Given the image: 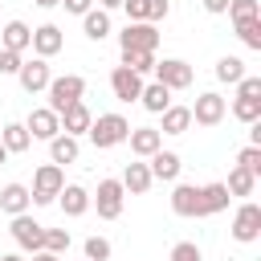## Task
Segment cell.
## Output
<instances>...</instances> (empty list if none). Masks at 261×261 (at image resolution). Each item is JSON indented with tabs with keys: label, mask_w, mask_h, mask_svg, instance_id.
<instances>
[{
	"label": "cell",
	"mask_w": 261,
	"mask_h": 261,
	"mask_svg": "<svg viewBox=\"0 0 261 261\" xmlns=\"http://www.w3.org/2000/svg\"><path fill=\"white\" fill-rule=\"evenodd\" d=\"M90 143L98 147V151H110V147H118V143H126V135H130V122L122 118V114H98L94 122H90Z\"/></svg>",
	"instance_id": "obj_1"
},
{
	"label": "cell",
	"mask_w": 261,
	"mask_h": 261,
	"mask_svg": "<svg viewBox=\"0 0 261 261\" xmlns=\"http://www.w3.org/2000/svg\"><path fill=\"white\" fill-rule=\"evenodd\" d=\"M45 94H49V110L61 114L65 106H73V102L86 98V77H77V73H61V77H53V82L45 86Z\"/></svg>",
	"instance_id": "obj_2"
},
{
	"label": "cell",
	"mask_w": 261,
	"mask_h": 261,
	"mask_svg": "<svg viewBox=\"0 0 261 261\" xmlns=\"http://www.w3.org/2000/svg\"><path fill=\"white\" fill-rule=\"evenodd\" d=\"M65 188V171L57 167V163H41L37 167V175H33V188H29V196H33V204L37 208H45V204H53L57 200V192Z\"/></svg>",
	"instance_id": "obj_3"
},
{
	"label": "cell",
	"mask_w": 261,
	"mask_h": 261,
	"mask_svg": "<svg viewBox=\"0 0 261 261\" xmlns=\"http://www.w3.org/2000/svg\"><path fill=\"white\" fill-rule=\"evenodd\" d=\"M118 49L122 53H155L159 49V33L147 20H126V29L118 33Z\"/></svg>",
	"instance_id": "obj_4"
},
{
	"label": "cell",
	"mask_w": 261,
	"mask_h": 261,
	"mask_svg": "<svg viewBox=\"0 0 261 261\" xmlns=\"http://www.w3.org/2000/svg\"><path fill=\"white\" fill-rule=\"evenodd\" d=\"M122 204H126V192L118 179H98V192L90 196V208H98L102 220H118L122 216Z\"/></svg>",
	"instance_id": "obj_5"
},
{
	"label": "cell",
	"mask_w": 261,
	"mask_h": 261,
	"mask_svg": "<svg viewBox=\"0 0 261 261\" xmlns=\"http://www.w3.org/2000/svg\"><path fill=\"white\" fill-rule=\"evenodd\" d=\"M155 82L159 86H167V90H188L192 82H196V69L188 65V61H179V57H163V61H155Z\"/></svg>",
	"instance_id": "obj_6"
},
{
	"label": "cell",
	"mask_w": 261,
	"mask_h": 261,
	"mask_svg": "<svg viewBox=\"0 0 261 261\" xmlns=\"http://www.w3.org/2000/svg\"><path fill=\"white\" fill-rule=\"evenodd\" d=\"M8 232H12V241L24 249V253H41L45 249V224H37L29 212H20V216H12V224H8Z\"/></svg>",
	"instance_id": "obj_7"
},
{
	"label": "cell",
	"mask_w": 261,
	"mask_h": 261,
	"mask_svg": "<svg viewBox=\"0 0 261 261\" xmlns=\"http://www.w3.org/2000/svg\"><path fill=\"white\" fill-rule=\"evenodd\" d=\"M188 110H192V122H196V126H220L224 114H228V102H224L216 90H208V94H200L196 106H188Z\"/></svg>",
	"instance_id": "obj_8"
},
{
	"label": "cell",
	"mask_w": 261,
	"mask_h": 261,
	"mask_svg": "<svg viewBox=\"0 0 261 261\" xmlns=\"http://www.w3.org/2000/svg\"><path fill=\"white\" fill-rule=\"evenodd\" d=\"M257 237H261V204L245 200V204L237 208V216H232V241H241V245H253Z\"/></svg>",
	"instance_id": "obj_9"
},
{
	"label": "cell",
	"mask_w": 261,
	"mask_h": 261,
	"mask_svg": "<svg viewBox=\"0 0 261 261\" xmlns=\"http://www.w3.org/2000/svg\"><path fill=\"white\" fill-rule=\"evenodd\" d=\"M171 212L175 216H204V196H200V184H175V192H171Z\"/></svg>",
	"instance_id": "obj_10"
},
{
	"label": "cell",
	"mask_w": 261,
	"mask_h": 261,
	"mask_svg": "<svg viewBox=\"0 0 261 261\" xmlns=\"http://www.w3.org/2000/svg\"><path fill=\"white\" fill-rule=\"evenodd\" d=\"M16 82H20V90H24V94H41V90L53 82V73H49V61H41V57H33V61H20V69H16Z\"/></svg>",
	"instance_id": "obj_11"
},
{
	"label": "cell",
	"mask_w": 261,
	"mask_h": 261,
	"mask_svg": "<svg viewBox=\"0 0 261 261\" xmlns=\"http://www.w3.org/2000/svg\"><path fill=\"white\" fill-rule=\"evenodd\" d=\"M110 90H114L118 102H139V94H143V77H139L135 69H126V65H114V69H110Z\"/></svg>",
	"instance_id": "obj_12"
},
{
	"label": "cell",
	"mask_w": 261,
	"mask_h": 261,
	"mask_svg": "<svg viewBox=\"0 0 261 261\" xmlns=\"http://www.w3.org/2000/svg\"><path fill=\"white\" fill-rule=\"evenodd\" d=\"M24 130L33 135V139H57L61 135V118L49 110V106H37V110H29V118H24Z\"/></svg>",
	"instance_id": "obj_13"
},
{
	"label": "cell",
	"mask_w": 261,
	"mask_h": 261,
	"mask_svg": "<svg viewBox=\"0 0 261 261\" xmlns=\"http://www.w3.org/2000/svg\"><path fill=\"white\" fill-rule=\"evenodd\" d=\"M61 45H65V37H61V29L57 24H41V29H33V53L41 57V61H49L53 53H61Z\"/></svg>",
	"instance_id": "obj_14"
},
{
	"label": "cell",
	"mask_w": 261,
	"mask_h": 261,
	"mask_svg": "<svg viewBox=\"0 0 261 261\" xmlns=\"http://www.w3.org/2000/svg\"><path fill=\"white\" fill-rule=\"evenodd\" d=\"M126 143H130V151H135L139 159H151L155 151H163V135H159L155 126H130Z\"/></svg>",
	"instance_id": "obj_15"
},
{
	"label": "cell",
	"mask_w": 261,
	"mask_h": 261,
	"mask_svg": "<svg viewBox=\"0 0 261 261\" xmlns=\"http://www.w3.org/2000/svg\"><path fill=\"white\" fill-rule=\"evenodd\" d=\"M57 118H61V135H73V139H77V135H86V130H90V122H94V114H90V106H86V102L65 106Z\"/></svg>",
	"instance_id": "obj_16"
},
{
	"label": "cell",
	"mask_w": 261,
	"mask_h": 261,
	"mask_svg": "<svg viewBox=\"0 0 261 261\" xmlns=\"http://www.w3.org/2000/svg\"><path fill=\"white\" fill-rule=\"evenodd\" d=\"M147 167H151V179H163V184H175L179 179V155L175 151H155L151 159H147Z\"/></svg>",
	"instance_id": "obj_17"
},
{
	"label": "cell",
	"mask_w": 261,
	"mask_h": 261,
	"mask_svg": "<svg viewBox=\"0 0 261 261\" xmlns=\"http://www.w3.org/2000/svg\"><path fill=\"white\" fill-rule=\"evenodd\" d=\"M118 184H122V192L143 196V192H147L155 179H151V167H147L143 159H135V163H126V167H122V179H118Z\"/></svg>",
	"instance_id": "obj_18"
},
{
	"label": "cell",
	"mask_w": 261,
	"mask_h": 261,
	"mask_svg": "<svg viewBox=\"0 0 261 261\" xmlns=\"http://www.w3.org/2000/svg\"><path fill=\"white\" fill-rule=\"evenodd\" d=\"M29 208H33V196H29L24 184H4V188H0V212L20 216V212H29Z\"/></svg>",
	"instance_id": "obj_19"
},
{
	"label": "cell",
	"mask_w": 261,
	"mask_h": 261,
	"mask_svg": "<svg viewBox=\"0 0 261 261\" xmlns=\"http://www.w3.org/2000/svg\"><path fill=\"white\" fill-rule=\"evenodd\" d=\"M57 204H61L65 216H86V212H90V192H86L82 184H65V188L57 192Z\"/></svg>",
	"instance_id": "obj_20"
},
{
	"label": "cell",
	"mask_w": 261,
	"mask_h": 261,
	"mask_svg": "<svg viewBox=\"0 0 261 261\" xmlns=\"http://www.w3.org/2000/svg\"><path fill=\"white\" fill-rule=\"evenodd\" d=\"M33 45V29L24 24V20H8L4 29H0V49H12V53H24Z\"/></svg>",
	"instance_id": "obj_21"
},
{
	"label": "cell",
	"mask_w": 261,
	"mask_h": 261,
	"mask_svg": "<svg viewBox=\"0 0 261 261\" xmlns=\"http://www.w3.org/2000/svg\"><path fill=\"white\" fill-rule=\"evenodd\" d=\"M0 147H4L8 155H20V151L33 147V135L24 130V122H4V130H0Z\"/></svg>",
	"instance_id": "obj_22"
},
{
	"label": "cell",
	"mask_w": 261,
	"mask_h": 261,
	"mask_svg": "<svg viewBox=\"0 0 261 261\" xmlns=\"http://www.w3.org/2000/svg\"><path fill=\"white\" fill-rule=\"evenodd\" d=\"M77 155H82V143L73 139V135H57V139H49V163H77Z\"/></svg>",
	"instance_id": "obj_23"
},
{
	"label": "cell",
	"mask_w": 261,
	"mask_h": 261,
	"mask_svg": "<svg viewBox=\"0 0 261 261\" xmlns=\"http://www.w3.org/2000/svg\"><path fill=\"white\" fill-rule=\"evenodd\" d=\"M139 102H143V110H151V114H163V110L171 106V90H167V86H159V82H143V94H139Z\"/></svg>",
	"instance_id": "obj_24"
},
{
	"label": "cell",
	"mask_w": 261,
	"mask_h": 261,
	"mask_svg": "<svg viewBox=\"0 0 261 261\" xmlns=\"http://www.w3.org/2000/svg\"><path fill=\"white\" fill-rule=\"evenodd\" d=\"M188 126H192V110L171 102V106L163 110V126H159V135H184Z\"/></svg>",
	"instance_id": "obj_25"
},
{
	"label": "cell",
	"mask_w": 261,
	"mask_h": 261,
	"mask_svg": "<svg viewBox=\"0 0 261 261\" xmlns=\"http://www.w3.org/2000/svg\"><path fill=\"white\" fill-rule=\"evenodd\" d=\"M200 196H204V216L224 212V208H228V200H232L224 184H200Z\"/></svg>",
	"instance_id": "obj_26"
},
{
	"label": "cell",
	"mask_w": 261,
	"mask_h": 261,
	"mask_svg": "<svg viewBox=\"0 0 261 261\" xmlns=\"http://www.w3.org/2000/svg\"><path fill=\"white\" fill-rule=\"evenodd\" d=\"M82 29H86V37H90V41H106V37H110V12L90 8V12L82 16Z\"/></svg>",
	"instance_id": "obj_27"
},
{
	"label": "cell",
	"mask_w": 261,
	"mask_h": 261,
	"mask_svg": "<svg viewBox=\"0 0 261 261\" xmlns=\"http://www.w3.org/2000/svg\"><path fill=\"white\" fill-rule=\"evenodd\" d=\"M232 118L245 126L261 122V98H232Z\"/></svg>",
	"instance_id": "obj_28"
},
{
	"label": "cell",
	"mask_w": 261,
	"mask_h": 261,
	"mask_svg": "<svg viewBox=\"0 0 261 261\" xmlns=\"http://www.w3.org/2000/svg\"><path fill=\"white\" fill-rule=\"evenodd\" d=\"M224 188H228V196H253V188H257V175H249L245 167H232Z\"/></svg>",
	"instance_id": "obj_29"
},
{
	"label": "cell",
	"mask_w": 261,
	"mask_h": 261,
	"mask_svg": "<svg viewBox=\"0 0 261 261\" xmlns=\"http://www.w3.org/2000/svg\"><path fill=\"white\" fill-rule=\"evenodd\" d=\"M228 16H232V24L257 20V16H261V0H228Z\"/></svg>",
	"instance_id": "obj_30"
},
{
	"label": "cell",
	"mask_w": 261,
	"mask_h": 261,
	"mask_svg": "<svg viewBox=\"0 0 261 261\" xmlns=\"http://www.w3.org/2000/svg\"><path fill=\"white\" fill-rule=\"evenodd\" d=\"M216 77L237 86V82L245 77V61H241V57H220V61H216Z\"/></svg>",
	"instance_id": "obj_31"
},
{
	"label": "cell",
	"mask_w": 261,
	"mask_h": 261,
	"mask_svg": "<svg viewBox=\"0 0 261 261\" xmlns=\"http://www.w3.org/2000/svg\"><path fill=\"white\" fill-rule=\"evenodd\" d=\"M237 37H241L245 49H261V16L257 20H241L237 24Z\"/></svg>",
	"instance_id": "obj_32"
},
{
	"label": "cell",
	"mask_w": 261,
	"mask_h": 261,
	"mask_svg": "<svg viewBox=\"0 0 261 261\" xmlns=\"http://www.w3.org/2000/svg\"><path fill=\"white\" fill-rule=\"evenodd\" d=\"M122 65H126V69H135V73L143 77V73H151V69H155V53H122Z\"/></svg>",
	"instance_id": "obj_33"
},
{
	"label": "cell",
	"mask_w": 261,
	"mask_h": 261,
	"mask_svg": "<svg viewBox=\"0 0 261 261\" xmlns=\"http://www.w3.org/2000/svg\"><path fill=\"white\" fill-rule=\"evenodd\" d=\"M69 249V228H45V253H65Z\"/></svg>",
	"instance_id": "obj_34"
},
{
	"label": "cell",
	"mask_w": 261,
	"mask_h": 261,
	"mask_svg": "<svg viewBox=\"0 0 261 261\" xmlns=\"http://www.w3.org/2000/svg\"><path fill=\"white\" fill-rule=\"evenodd\" d=\"M167 261H204V253H200V245H196V241H179V245H171Z\"/></svg>",
	"instance_id": "obj_35"
},
{
	"label": "cell",
	"mask_w": 261,
	"mask_h": 261,
	"mask_svg": "<svg viewBox=\"0 0 261 261\" xmlns=\"http://www.w3.org/2000/svg\"><path fill=\"white\" fill-rule=\"evenodd\" d=\"M237 167H245L249 175H261V147H241Z\"/></svg>",
	"instance_id": "obj_36"
},
{
	"label": "cell",
	"mask_w": 261,
	"mask_h": 261,
	"mask_svg": "<svg viewBox=\"0 0 261 261\" xmlns=\"http://www.w3.org/2000/svg\"><path fill=\"white\" fill-rule=\"evenodd\" d=\"M86 261H110V241L106 237H90L86 241Z\"/></svg>",
	"instance_id": "obj_37"
},
{
	"label": "cell",
	"mask_w": 261,
	"mask_h": 261,
	"mask_svg": "<svg viewBox=\"0 0 261 261\" xmlns=\"http://www.w3.org/2000/svg\"><path fill=\"white\" fill-rule=\"evenodd\" d=\"M122 8H126L130 20H147L151 24V0H122Z\"/></svg>",
	"instance_id": "obj_38"
},
{
	"label": "cell",
	"mask_w": 261,
	"mask_h": 261,
	"mask_svg": "<svg viewBox=\"0 0 261 261\" xmlns=\"http://www.w3.org/2000/svg\"><path fill=\"white\" fill-rule=\"evenodd\" d=\"M237 98H261V77L245 73V77L237 82Z\"/></svg>",
	"instance_id": "obj_39"
},
{
	"label": "cell",
	"mask_w": 261,
	"mask_h": 261,
	"mask_svg": "<svg viewBox=\"0 0 261 261\" xmlns=\"http://www.w3.org/2000/svg\"><path fill=\"white\" fill-rule=\"evenodd\" d=\"M20 61H24L20 53H12V49H0V73H16V69H20Z\"/></svg>",
	"instance_id": "obj_40"
},
{
	"label": "cell",
	"mask_w": 261,
	"mask_h": 261,
	"mask_svg": "<svg viewBox=\"0 0 261 261\" xmlns=\"http://www.w3.org/2000/svg\"><path fill=\"white\" fill-rule=\"evenodd\" d=\"M65 4V12H73V16H86L90 8H94V0H61Z\"/></svg>",
	"instance_id": "obj_41"
},
{
	"label": "cell",
	"mask_w": 261,
	"mask_h": 261,
	"mask_svg": "<svg viewBox=\"0 0 261 261\" xmlns=\"http://www.w3.org/2000/svg\"><path fill=\"white\" fill-rule=\"evenodd\" d=\"M167 12H171V4H167V0H151V24H155V20H163Z\"/></svg>",
	"instance_id": "obj_42"
},
{
	"label": "cell",
	"mask_w": 261,
	"mask_h": 261,
	"mask_svg": "<svg viewBox=\"0 0 261 261\" xmlns=\"http://www.w3.org/2000/svg\"><path fill=\"white\" fill-rule=\"evenodd\" d=\"M204 12L220 16V12H228V0H204Z\"/></svg>",
	"instance_id": "obj_43"
},
{
	"label": "cell",
	"mask_w": 261,
	"mask_h": 261,
	"mask_svg": "<svg viewBox=\"0 0 261 261\" xmlns=\"http://www.w3.org/2000/svg\"><path fill=\"white\" fill-rule=\"evenodd\" d=\"M98 8H102V12H110V8H122V0H98Z\"/></svg>",
	"instance_id": "obj_44"
},
{
	"label": "cell",
	"mask_w": 261,
	"mask_h": 261,
	"mask_svg": "<svg viewBox=\"0 0 261 261\" xmlns=\"http://www.w3.org/2000/svg\"><path fill=\"white\" fill-rule=\"evenodd\" d=\"M33 261H61V257H57V253H45V249H41V253H33Z\"/></svg>",
	"instance_id": "obj_45"
},
{
	"label": "cell",
	"mask_w": 261,
	"mask_h": 261,
	"mask_svg": "<svg viewBox=\"0 0 261 261\" xmlns=\"http://www.w3.org/2000/svg\"><path fill=\"white\" fill-rule=\"evenodd\" d=\"M33 4H37V8H57L61 0H33Z\"/></svg>",
	"instance_id": "obj_46"
},
{
	"label": "cell",
	"mask_w": 261,
	"mask_h": 261,
	"mask_svg": "<svg viewBox=\"0 0 261 261\" xmlns=\"http://www.w3.org/2000/svg\"><path fill=\"white\" fill-rule=\"evenodd\" d=\"M0 261H24V257H20V253H4Z\"/></svg>",
	"instance_id": "obj_47"
},
{
	"label": "cell",
	"mask_w": 261,
	"mask_h": 261,
	"mask_svg": "<svg viewBox=\"0 0 261 261\" xmlns=\"http://www.w3.org/2000/svg\"><path fill=\"white\" fill-rule=\"evenodd\" d=\"M4 159H8V151H4V147H0V167H4Z\"/></svg>",
	"instance_id": "obj_48"
}]
</instances>
